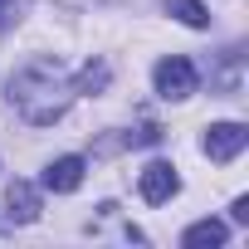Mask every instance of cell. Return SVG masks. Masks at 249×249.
Instances as JSON below:
<instances>
[{
    "instance_id": "obj_1",
    "label": "cell",
    "mask_w": 249,
    "mask_h": 249,
    "mask_svg": "<svg viewBox=\"0 0 249 249\" xmlns=\"http://www.w3.org/2000/svg\"><path fill=\"white\" fill-rule=\"evenodd\" d=\"M73 93H78L73 78H64L49 59H39V64H30L25 73L10 78V103L20 107L25 122H35V127H44V122H59L64 107L73 103Z\"/></svg>"
},
{
    "instance_id": "obj_2",
    "label": "cell",
    "mask_w": 249,
    "mask_h": 249,
    "mask_svg": "<svg viewBox=\"0 0 249 249\" xmlns=\"http://www.w3.org/2000/svg\"><path fill=\"white\" fill-rule=\"evenodd\" d=\"M152 78H157V93H161L166 103H186V98L196 93V83H200V78H196V64H191L186 54H166Z\"/></svg>"
},
{
    "instance_id": "obj_3",
    "label": "cell",
    "mask_w": 249,
    "mask_h": 249,
    "mask_svg": "<svg viewBox=\"0 0 249 249\" xmlns=\"http://www.w3.org/2000/svg\"><path fill=\"white\" fill-rule=\"evenodd\" d=\"M137 191H142V200H147V205H166V200L181 191V176H176V166H171V161H152V166H142Z\"/></svg>"
},
{
    "instance_id": "obj_4",
    "label": "cell",
    "mask_w": 249,
    "mask_h": 249,
    "mask_svg": "<svg viewBox=\"0 0 249 249\" xmlns=\"http://www.w3.org/2000/svg\"><path fill=\"white\" fill-rule=\"evenodd\" d=\"M249 142V127L244 122H215V127L205 132V157L210 161H234Z\"/></svg>"
},
{
    "instance_id": "obj_5",
    "label": "cell",
    "mask_w": 249,
    "mask_h": 249,
    "mask_svg": "<svg viewBox=\"0 0 249 249\" xmlns=\"http://www.w3.org/2000/svg\"><path fill=\"white\" fill-rule=\"evenodd\" d=\"M44 186H49L54 196L78 191V186H83V157H54V161L44 166Z\"/></svg>"
},
{
    "instance_id": "obj_6",
    "label": "cell",
    "mask_w": 249,
    "mask_h": 249,
    "mask_svg": "<svg viewBox=\"0 0 249 249\" xmlns=\"http://www.w3.org/2000/svg\"><path fill=\"white\" fill-rule=\"evenodd\" d=\"M5 205H10V220H15V225L39 220V191H35L30 181H10V186H5Z\"/></svg>"
},
{
    "instance_id": "obj_7",
    "label": "cell",
    "mask_w": 249,
    "mask_h": 249,
    "mask_svg": "<svg viewBox=\"0 0 249 249\" xmlns=\"http://www.w3.org/2000/svg\"><path fill=\"white\" fill-rule=\"evenodd\" d=\"M225 239H230L225 220H196V225L181 234V244H186V249H205V244H210V249H220Z\"/></svg>"
},
{
    "instance_id": "obj_8",
    "label": "cell",
    "mask_w": 249,
    "mask_h": 249,
    "mask_svg": "<svg viewBox=\"0 0 249 249\" xmlns=\"http://www.w3.org/2000/svg\"><path fill=\"white\" fill-rule=\"evenodd\" d=\"M166 10H171L181 25H191V30H205V25H210V10L200 5V0H166Z\"/></svg>"
},
{
    "instance_id": "obj_9",
    "label": "cell",
    "mask_w": 249,
    "mask_h": 249,
    "mask_svg": "<svg viewBox=\"0 0 249 249\" xmlns=\"http://www.w3.org/2000/svg\"><path fill=\"white\" fill-rule=\"evenodd\" d=\"M103 83H107V64H83V69H78V78H73V88H78V93H98Z\"/></svg>"
},
{
    "instance_id": "obj_10",
    "label": "cell",
    "mask_w": 249,
    "mask_h": 249,
    "mask_svg": "<svg viewBox=\"0 0 249 249\" xmlns=\"http://www.w3.org/2000/svg\"><path fill=\"white\" fill-rule=\"evenodd\" d=\"M15 10H20V0H0V30L15 20Z\"/></svg>"
},
{
    "instance_id": "obj_11",
    "label": "cell",
    "mask_w": 249,
    "mask_h": 249,
    "mask_svg": "<svg viewBox=\"0 0 249 249\" xmlns=\"http://www.w3.org/2000/svg\"><path fill=\"white\" fill-rule=\"evenodd\" d=\"M230 215H234V220H239V225H249V196H239V200H234V205H230Z\"/></svg>"
}]
</instances>
